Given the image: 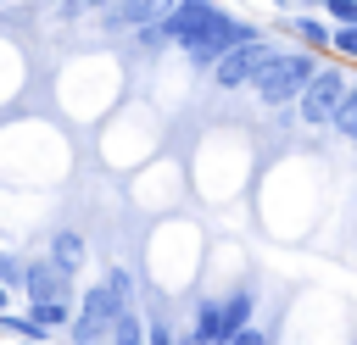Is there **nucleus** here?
<instances>
[{
	"label": "nucleus",
	"mask_w": 357,
	"mask_h": 345,
	"mask_svg": "<svg viewBox=\"0 0 357 345\" xmlns=\"http://www.w3.org/2000/svg\"><path fill=\"white\" fill-rule=\"evenodd\" d=\"M318 72H324V56H312V50H284V56L251 83V95H257V106H268V111H290Z\"/></svg>",
	"instance_id": "obj_1"
},
{
	"label": "nucleus",
	"mask_w": 357,
	"mask_h": 345,
	"mask_svg": "<svg viewBox=\"0 0 357 345\" xmlns=\"http://www.w3.org/2000/svg\"><path fill=\"white\" fill-rule=\"evenodd\" d=\"M351 83H357V78H351L346 61H324V72H318V78L307 83V95L296 100V122H301V128H329L335 111H340V100L351 95Z\"/></svg>",
	"instance_id": "obj_2"
},
{
	"label": "nucleus",
	"mask_w": 357,
	"mask_h": 345,
	"mask_svg": "<svg viewBox=\"0 0 357 345\" xmlns=\"http://www.w3.org/2000/svg\"><path fill=\"white\" fill-rule=\"evenodd\" d=\"M279 56H284V50H279L273 39H251V45L229 50V56L212 67V83H218V89H251V83H257Z\"/></svg>",
	"instance_id": "obj_3"
},
{
	"label": "nucleus",
	"mask_w": 357,
	"mask_h": 345,
	"mask_svg": "<svg viewBox=\"0 0 357 345\" xmlns=\"http://www.w3.org/2000/svg\"><path fill=\"white\" fill-rule=\"evenodd\" d=\"M123 306L106 284H89L84 300H78V317H73V345H112V328H117Z\"/></svg>",
	"instance_id": "obj_4"
},
{
	"label": "nucleus",
	"mask_w": 357,
	"mask_h": 345,
	"mask_svg": "<svg viewBox=\"0 0 357 345\" xmlns=\"http://www.w3.org/2000/svg\"><path fill=\"white\" fill-rule=\"evenodd\" d=\"M22 289H28V300L33 306H50V300H67V273L45 256V262H28V273H22Z\"/></svg>",
	"instance_id": "obj_5"
},
{
	"label": "nucleus",
	"mask_w": 357,
	"mask_h": 345,
	"mask_svg": "<svg viewBox=\"0 0 357 345\" xmlns=\"http://www.w3.org/2000/svg\"><path fill=\"white\" fill-rule=\"evenodd\" d=\"M284 28L312 50V56H324V50H335V28L324 22V17H284Z\"/></svg>",
	"instance_id": "obj_6"
},
{
	"label": "nucleus",
	"mask_w": 357,
	"mask_h": 345,
	"mask_svg": "<svg viewBox=\"0 0 357 345\" xmlns=\"http://www.w3.org/2000/svg\"><path fill=\"white\" fill-rule=\"evenodd\" d=\"M50 262L73 278V273L84 267V234H78V228H56V239H50Z\"/></svg>",
	"instance_id": "obj_7"
},
{
	"label": "nucleus",
	"mask_w": 357,
	"mask_h": 345,
	"mask_svg": "<svg viewBox=\"0 0 357 345\" xmlns=\"http://www.w3.org/2000/svg\"><path fill=\"white\" fill-rule=\"evenodd\" d=\"M112 345H151V323L139 312H123L117 328H112Z\"/></svg>",
	"instance_id": "obj_8"
},
{
	"label": "nucleus",
	"mask_w": 357,
	"mask_h": 345,
	"mask_svg": "<svg viewBox=\"0 0 357 345\" xmlns=\"http://www.w3.org/2000/svg\"><path fill=\"white\" fill-rule=\"evenodd\" d=\"M100 284L117 295V306H123V312H134V273H128V267H106V278H100Z\"/></svg>",
	"instance_id": "obj_9"
},
{
	"label": "nucleus",
	"mask_w": 357,
	"mask_h": 345,
	"mask_svg": "<svg viewBox=\"0 0 357 345\" xmlns=\"http://www.w3.org/2000/svg\"><path fill=\"white\" fill-rule=\"evenodd\" d=\"M329 128H335V139H351V145H357V83H351V95L340 100V111H335Z\"/></svg>",
	"instance_id": "obj_10"
},
{
	"label": "nucleus",
	"mask_w": 357,
	"mask_h": 345,
	"mask_svg": "<svg viewBox=\"0 0 357 345\" xmlns=\"http://www.w3.org/2000/svg\"><path fill=\"white\" fill-rule=\"evenodd\" d=\"M28 317H33L45 334H50V328H61V323H73V317H67V300H50V306H28Z\"/></svg>",
	"instance_id": "obj_11"
},
{
	"label": "nucleus",
	"mask_w": 357,
	"mask_h": 345,
	"mask_svg": "<svg viewBox=\"0 0 357 345\" xmlns=\"http://www.w3.org/2000/svg\"><path fill=\"white\" fill-rule=\"evenodd\" d=\"M324 22L329 28H357V0H324Z\"/></svg>",
	"instance_id": "obj_12"
},
{
	"label": "nucleus",
	"mask_w": 357,
	"mask_h": 345,
	"mask_svg": "<svg viewBox=\"0 0 357 345\" xmlns=\"http://www.w3.org/2000/svg\"><path fill=\"white\" fill-rule=\"evenodd\" d=\"M335 61H357V28H335Z\"/></svg>",
	"instance_id": "obj_13"
},
{
	"label": "nucleus",
	"mask_w": 357,
	"mask_h": 345,
	"mask_svg": "<svg viewBox=\"0 0 357 345\" xmlns=\"http://www.w3.org/2000/svg\"><path fill=\"white\" fill-rule=\"evenodd\" d=\"M22 273H28V267H22L17 256H6V250H0V284L11 289V284H22Z\"/></svg>",
	"instance_id": "obj_14"
},
{
	"label": "nucleus",
	"mask_w": 357,
	"mask_h": 345,
	"mask_svg": "<svg viewBox=\"0 0 357 345\" xmlns=\"http://www.w3.org/2000/svg\"><path fill=\"white\" fill-rule=\"evenodd\" d=\"M229 345H273V339H268V328H262V323H251V328H245V334H234Z\"/></svg>",
	"instance_id": "obj_15"
},
{
	"label": "nucleus",
	"mask_w": 357,
	"mask_h": 345,
	"mask_svg": "<svg viewBox=\"0 0 357 345\" xmlns=\"http://www.w3.org/2000/svg\"><path fill=\"white\" fill-rule=\"evenodd\" d=\"M151 345H178V334H173V328L156 317V323H151Z\"/></svg>",
	"instance_id": "obj_16"
},
{
	"label": "nucleus",
	"mask_w": 357,
	"mask_h": 345,
	"mask_svg": "<svg viewBox=\"0 0 357 345\" xmlns=\"http://www.w3.org/2000/svg\"><path fill=\"white\" fill-rule=\"evenodd\" d=\"M6 300H11V289H6V284H0V317H6Z\"/></svg>",
	"instance_id": "obj_17"
},
{
	"label": "nucleus",
	"mask_w": 357,
	"mask_h": 345,
	"mask_svg": "<svg viewBox=\"0 0 357 345\" xmlns=\"http://www.w3.org/2000/svg\"><path fill=\"white\" fill-rule=\"evenodd\" d=\"M33 345H45V339H33Z\"/></svg>",
	"instance_id": "obj_18"
}]
</instances>
